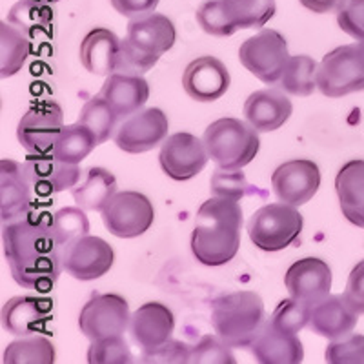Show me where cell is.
I'll use <instances>...</instances> for the list:
<instances>
[{
  "mask_svg": "<svg viewBox=\"0 0 364 364\" xmlns=\"http://www.w3.org/2000/svg\"><path fill=\"white\" fill-rule=\"evenodd\" d=\"M29 55V38L9 22L0 24V73L13 77L22 70Z\"/></svg>",
  "mask_w": 364,
  "mask_h": 364,
  "instance_id": "32",
  "label": "cell"
},
{
  "mask_svg": "<svg viewBox=\"0 0 364 364\" xmlns=\"http://www.w3.org/2000/svg\"><path fill=\"white\" fill-rule=\"evenodd\" d=\"M115 253L100 237L84 235L75 239L64 250L63 266L71 277L79 281H95L112 269Z\"/></svg>",
  "mask_w": 364,
  "mask_h": 364,
  "instance_id": "14",
  "label": "cell"
},
{
  "mask_svg": "<svg viewBox=\"0 0 364 364\" xmlns=\"http://www.w3.org/2000/svg\"><path fill=\"white\" fill-rule=\"evenodd\" d=\"M71 193L82 210L102 211L117 193V178L104 168H90L84 181L79 182Z\"/></svg>",
  "mask_w": 364,
  "mask_h": 364,
  "instance_id": "28",
  "label": "cell"
},
{
  "mask_svg": "<svg viewBox=\"0 0 364 364\" xmlns=\"http://www.w3.org/2000/svg\"><path fill=\"white\" fill-rule=\"evenodd\" d=\"M79 122L86 126L95 135L99 144H104L112 136H115L113 133H115L117 122H119V115L109 106L108 100L104 99V97L97 95L86 100V104L80 109Z\"/></svg>",
  "mask_w": 364,
  "mask_h": 364,
  "instance_id": "34",
  "label": "cell"
},
{
  "mask_svg": "<svg viewBox=\"0 0 364 364\" xmlns=\"http://www.w3.org/2000/svg\"><path fill=\"white\" fill-rule=\"evenodd\" d=\"M279 86L284 93L295 97L311 95L317 87V63L308 55L290 57Z\"/></svg>",
  "mask_w": 364,
  "mask_h": 364,
  "instance_id": "33",
  "label": "cell"
},
{
  "mask_svg": "<svg viewBox=\"0 0 364 364\" xmlns=\"http://www.w3.org/2000/svg\"><path fill=\"white\" fill-rule=\"evenodd\" d=\"M208 155L224 170H242L255 159L261 148L257 129L239 119H219L204 132Z\"/></svg>",
  "mask_w": 364,
  "mask_h": 364,
  "instance_id": "5",
  "label": "cell"
},
{
  "mask_svg": "<svg viewBox=\"0 0 364 364\" xmlns=\"http://www.w3.org/2000/svg\"><path fill=\"white\" fill-rule=\"evenodd\" d=\"M299 2L314 13H339L348 0H299Z\"/></svg>",
  "mask_w": 364,
  "mask_h": 364,
  "instance_id": "46",
  "label": "cell"
},
{
  "mask_svg": "<svg viewBox=\"0 0 364 364\" xmlns=\"http://www.w3.org/2000/svg\"><path fill=\"white\" fill-rule=\"evenodd\" d=\"M357 317L359 314L348 304L344 295H328L311 310L310 328L317 336L337 341L352 333Z\"/></svg>",
  "mask_w": 364,
  "mask_h": 364,
  "instance_id": "23",
  "label": "cell"
},
{
  "mask_svg": "<svg viewBox=\"0 0 364 364\" xmlns=\"http://www.w3.org/2000/svg\"><path fill=\"white\" fill-rule=\"evenodd\" d=\"M359 50H360V53H363V58H364V38L363 41H359Z\"/></svg>",
  "mask_w": 364,
  "mask_h": 364,
  "instance_id": "48",
  "label": "cell"
},
{
  "mask_svg": "<svg viewBox=\"0 0 364 364\" xmlns=\"http://www.w3.org/2000/svg\"><path fill=\"white\" fill-rule=\"evenodd\" d=\"M191 360V348L178 341H170L164 346H161L155 352L142 353L141 363H154V364H184Z\"/></svg>",
  "mask_w": 364,
  "mask_h": 364,
  "instance_id": "43",
  "label": "cell"
},
{
  "mask_svg": "<svg viewBox=\"0 0 364 364\" xmlns=\"http://www.w3.org/2000/svg\"><path fill=\"white\" fill-rule=\"evenodd\" d=\"M310 318L311 308L290 297L275 308V311L269 317V323L279 330L288 331V333H299L302 328L310 324Z\"/></svg>",
  "mask_w": 364,
  "mask_h": 364,
  "instance_id": "36",
  "label": "cell"
},
{
  "mask_svg": "<svg viewBox=\"0 0 364 364\" xmlns=\"http://www.w3.org/2000/svg\"><path fill=\"white\" fill-rule=\"evenodd\" d=\"M97 144L99 142H97L95 135L86 126L80 124V122L68 124L64 126L60 135H58L57 144H55L51 155H55L60 161L70 162V164H79L95 149Z\"/></svg>",
  "mask_w": 364,
  "mask_h": 364,
  "instance_id": "31",
  "label": "cell"
},
{
  "mask_svg": "<svg viewBox=\"0 0 364 364\" xmlns=\"http://www.w3.org/2000/svg\"><path fill=\"white\" fill-rule=\"evenodd\" d=\"M53 318V301L48 297H13L2 306V326L13 336L24 337L44 331Z\"/></svg>",
  "mask_w": 364,
  "mask_h": 364,
  "instance_id": "20",
  "label": "cell"
},
{
  "mask_svg": "<svg viewBox=\"0 0 364 364\" xmlns=\"http://www.w3.org/2000/svg\"><path fill=\"white\" fill-rule=\"evenodd\" d=\"M53 226L64 246H68L79 237L87 235V232H90V220H87L86 213L80 206H66L63 210L55 211Z\"/></svg>",
  "mask_w": 364,
  "mask_h": 364,
  "instance_id": "37",
  "label": "cell"
},
{
  "mask_svg": "<svg viewBox=\"0 0 364 364\" xmlns=\"http://www.w3.org/2000/svg\"><path fill=\"white\" fill-rule=\"evenodd\" d=\"M252 353L261 364H301L304 359V348L297 333L279 330L269 321L253 341Z\"/></svg>",
  "mask_w": 364,
  "mask_h": 364,
  "instance_id": "24",
  "label": "cell"
},
{
  "mask_svg": "<svg viewBox=\"0 0 364 364\" xmlns=\"http://www.w3.org/2000/svg\"><path fill=\"white\" fill-rule=\"evenodd\" d=\"M337 24L350 37L364 38V0H348L346 6L337 13Z\"/></svg>",
  "mask_w": 364,
  "mask_h": 364,
  "instance_id": "42",
  "label": "cell"
},
{
  "mask_svg": "<svg viewBox=\"0 0 364 364\" xmlns=\"http://www.w3.org/2000/svg\"><path fill=\"white\" fill-rule=\"evenodd\" d=\"M132 360V350L122 337L91 341V346L87 350V363L90 364H129Z\"/></svg>",
  "mask_w": 364,
  "mask_h": 364,
  "instance_id": "38",
  "label": "cell"
},
{
  "mask_svg": "<svg viewBox=\"0 0 364 364\" xmlns=\"http://www.w3.org/2000/svg\"><path fill=\"white\" fill-rule=\"evenodd\" d=\"M120 53V38L106 28L91 29L80 44V63L93 75L115 73Z\"/></svg>",
  "mask_w": 364,
  "mask_h": 364,
  "instance_id": "26",
  "label": "cell"
},
{
  "mask_svg": "<svg viewBox=\"0 0 364 364\" xmlns=\"http://www.w3.org/2000/svg\"><path fill=\"white\" fill-rule=\"evenodd\" d=\"M317 87L324 97L339 99L364 90V58L357 44L339 46L317 66Z\"/></svg>",
  "mask_w": 364,
  "mask_h": 364,
  "instance_id": "7",
  "label": "cell"
},
{
  "mask_svg": "<svg viewBox=\"0 0 364 364\" xmlns=\"http://www.w3.org/2000/svg\"><path fill=\"white\" fill-rule=\"evenodd\" d=\"M336 190L344 217L364 228V161H350L336 177Z\"/></svg>",
  "mask_w": 364,
  "mask_h": 364,
  "instance_id": "27",
  "label": "cell"
},
{
  "mask_svg": "<svg viewBox=\"0 0 364 364\" xmlns=\"http://www.w3.org/2000/svg\"><path fill=\"white\" fill-rule=\"evenodd\" d=\"M230 71L215 57L195 58L182 75L184 91L199 102H213L220 99L230 87Z\"/></svg>",
  "mask_w": 364,
  "mask_h": 364,
  "instance_id": "19",
  "label": "cell"
},
{
  "mask_svg": "<svg viewBox=\"0 0 364 364\" xmlns=\"http://www.w3.org/2000/svg\"><path fill=\"white\" fill-rule=\"evenodd\" d=\"M326 363L330 364H364V336H346L331 341L326 348Z\"/></svg>",
  "mask_w": 364,
  "mask_h": 364,
  "instance_id": "41",
  "label": "cell"
},
{
  "mask_svg": "<svg viewBox=\"0 0 364 364\" xmlns=\"http://www.w3.org/2000/svg\"><path fill=\"white\" fill-rule=\"evenodd\" d=\"M284 284L291 299L314 310L318 302L330 295L331 269L323 259L304 257L288 268Z\"/></svg>",
  "mask_w": 364,
  "mask_h": 364,
  "instance_id": "15",
  "label": "cell"
},
{
  "mask_svg": "<svg viewBox=\"0 0 364 364\" xmlns=\"http://www.w3.org/2000/svg\"><path fill=\"white\" fill-rule=\"evenodd\" d=\"M211 193L223 199L240 200L250 191V184L242 170H224L219 168L211 175Z\"/></svg>",
  "mask_w": 364,
  "mask_h": 364,
  "instance_id": "39",
  "label": "cell"
},
{
  "mask_svg": "<svg viewBox=\"0 0 364 364\" xmlns=\"http://www.w3.org/2000/svg\"><path fill=\"white\" fill-rule=\"evenodd\" d=\"M223 339L204 336L191 348V360L195 364H235V357Z\"/></svg>",
  "mask_w": 364,
  "mask_h": 364,
  "instance_id": "40",
  "label": "cell"
},
{
  "mask_svg": "<svg viewBox=\"0 0 364 364\" xmlns=\"http://www.w3.org/2000/svg\"><path fill=\"white\" fill-rule=\"evenodd\" d=\"M2 246L11 277L28 290L50 291L60 272L66 246L58 239L53 215L28 211L2 224Z\"/></svg>",
  "mask_w": 364,
  "mask_h": 364,
  "instance_id": "1",
  "label": "cell"
},
{
  "mask_svg": "<svg viewBox=\"0 0 364 364\" xmlns=\"http://www.w3.org/2000/svg\"><path fill=\"white\" fill-rule=\"evenodd\" d=\"M173 311L162 302H146L129 318V333L142 353H149L171 341Z\"/></svg>",
  "mask_w": 364,
  "mask_h": 364,
  "instance_id": "17",
  "label": "cell"
},
{
  "mask_svg": "<svg viewBox=\"0 0 364 364\" xmlns=\"http://www.w3.org/2000/svg\"><path fill=\"white\" fill-rule=\"evenodd\" d=\"M242 210L239 200L215 197L197 211L191 252L204 266H223L237 255L240 246Z\"/></svg>",
  "mask_w": 364,
  "mask_h": 364,
  "instance_id": "2",
  "label": "cell"
},
{
  "mask_svg": "<svg viewBox=\"0 0 364 364\" xmlns=\"http://www.w3.org/2000/svg\"><path fill=\"white\" fill-rule=\"evenodd\" d=\"M112 6L120 15L136 18L154 13V9L159 6V0H112Z\"/></svg>",
  "mask_w": 364,
  "mask_h": 364,
  "instance_id": "45",
  "label": "cell"
},
{
  "mask_svg": "<svg viewBox=\"0 0 364 364\" xmlns=\"http://www.w3.org/2000/svg\"><path fill=\"white\" fill-rule=\"evenodd\" d=\"M348 304L357 311L364 314V259L353 266L350 272V277L346 282V290H344Z\"/></svg>",
  "mask_w": 364,
  "mask_h": 364,
  "instance_id": "44",
  "label": "cell"
},
{
  "mask_svg": "<svg viewBox=\"0 0 364 364\" xmlns=\"http://www.w3.org/2000/svg\"><path fill=\"white\" fill-rule=\"evenodd\" d=\"M211 324L232 348H248L266 324L264 302L255 291H233L211 304Z\"/></svg>",
  "mask_w": 364,
  "mask_h": 364,
  "instance_id": "4",
  "label": "cell"
},
{
  "mask_svg": "<svg viewBox=\"0 0 364 364\" xmlns=\"http://www.w3.org/2000/svg\"><path fill=\"white\" fill-rule=\"evenodd\" d=\"M24 166L35 191L42 197L64 190H73L80 182V175H82L79 164H70V162L60 161L51 154H29L26 157Z\"/></svg>",
  "mask_w": 364,
  "mask_h": 364,
  "instance_id": "18",
  "label": "cell"
},
{
  "mask_svg": "<svg viewBox=\"0 0 364 364\" xmlns=\"http://www.w3.org/2000/svg\"><path fill=\"white\" fill-rule=\"evenodd\" d=\"M35 2H44V4H55L58 0H35Z\"/></svg>",
  "mask_w": 364,
  "mask_h": 364,
  "instance_id": "47",
  "label": "cell"
},
{
  "mask_svg": "<svg viewBox=\"0 0 364 364\" xmlns=\"http://www.w3.org/2000/svg\"><path fill=\"white\" fill-rule=\"evenodd\" d=\"M55 346L48 337L24 336L13 341L4 352V364H53Z\"/></svg>",
  "mask_w": 364,
  "mask_h": 364,
  "instance_id": "35",
  "label": "cell"
},
{
  "mask_svg": "<svg viewBox=\"0 0 364 364\" xmlns=\"http://www.w3.org/2000/svg\"><path fill=\"white\" fill-rule=\"evenodd\" d=\"M208 159V149L204 141L191 133H175L162 142L159 162L166 175L173 181L184 182L193 178L204 170Z\"/></svg>",
  "mask_w": 364,
  "mask_h": 364,
  "instance_id": "13",
  "label": "cell"
},
{
  "mask_svg": "<svg viewBox=\"0 0 364 364\" xmlns=\"http://www.w3.org/2000/svg\"><path fill=\"white\" fill-rule=\"evenodd\" d=\"M99 95L108 100L119 119L124 120L144 108L149 99V86L142 77L136 75L112 73Z\"/></svg>",
  "mask_w": 364,
  "mask_h": 364,
  "instance_id": "25",
  "label": "cell"
},
{
  "mask_svg": "<svg viewBox=\"0 0 364 364\" xmlns=\"http://www.w3.org/2000/svg\"><path fill=\"white\" fill-rule=\"evenodd\" d=\"M175 38L177 31L173 22L162 13H148L132 18L128 24V37L120 41L115 73L142 77L157 64L166 51L173 48Z\"/></svg>",
  "mask_w": 364,
  "mask_h": 364,
  "instance_id": "3",
  "label": "cell"
},
{
  "mask_svg": "<svg viewBox=\"0 0 364 364\" xmlns=\"http://www.w3.org/2000/svg\"><path fill=\"white\" fill-rule=\"evenodd\" d=\"M239 58L250 73L255 75L261 82L273 86L279 84L290 60L288 42L275 29H262L261 33L240 46Z\"/></svg>",
  "mask_w": 364,
  "mask_h": 364,
  "instance_id": "8",
  "label": "cell"
},
{
  "mask_svg": "<svg viewBox=\"0 0 364 364\" xmlns=\"http://www.w3.org/2000/svg\"><path fill=\"white\" fill-rule=\"evenodd\" d=\"M8 22L21 29L28 38H41L50 33L53 24V9L44 2L21 0L9 9Z\"/></svg>",
  "mask_w": 364,
  "mask_h": 364,
  "instance_id": "30",
  "label": "cell"
},
{
  "mask_svg": "<svg viewBox=\"0 0 364 364\" xmlns=\"http://www.w3.org/2000/svg\"><path fill=\"white\" fill-rule=\"evenodd\" d=\"M291 100L279 90H259L248 97L245 117L259 133H269L286 124L291 117Z\"/></svg>",
  "mask_w": 364,
  "mask_h": 364,
  "instance_id": "22",
  "label": "cell"
},
{
  "mask_svg": "<svg viewBox=\"0 0 364 364\" xmlns=\"http://www.w3.org/2000/svg\"><path fill=\"white\" fill-rule=\"evenodd\" d=\"M31 206V181L21 162L0 161V217L2 224L26 215Z\"/></svg>",
  "mask_w": 364,
  "mask_h": 364,
  "instance_id": "21",
  "label": "cell"
},
{
  "mask_svg": "<svg viewBox=\"0 0 364 364\" xmlns=\"http://www.w3.org/2000/svg\"><path fill=\"white\" fill-rule=\"evenodd\" d=\"M304 219L288 203L266 204L257 210L248 223V235L262 252H281L299 239Z\"/></svg>",
  "mask_w": 364,
  "mask_h": 364,
  "instance_id": "6",
  "label": "cell"
},
{
  "mask_svg": "<svg viewBox=\"0 0 364 364\" xmlns=\"http://www.w3.org/2000/svg\"><path fill=\"white\" fill-rule=\"evenodd\" d=\"M155 210L151 200L139 191H119L102 210L104 226L120 239H135L151 228Z\"/></svg>",
  "mask_w": 364,
  "mask_h": 364,
  "instance_id": "10",
  "label": "cell"
},
{
  "mask_svg": "<svg viewBox=\"0 0 364 364\" xmlns=\"http://www.w3.org/2000/svg\"><path fill=\"white\" fill-rule=\"evenodd\" d=\"M64 128L63 108L51 100L35 102L17 126V139L31 155H48L53 151Z\"/></svg>",
  "mask_w": 364,
  "mask_h": 364,
  "instance_id": "11",
  "label": "cell"
},
{
  "mask_svg": "<svg viewBox=\"0 0 364 364\" xmlns=\"http://www.w3.org/2000/svg\"><path fill=\"white\" fill-rule=\"evenodd\" d=\"M129 306L117 294H93L79 315V328L90 341L122 337L129 324Z\"/></svg>",
  "mask_w": 364,
  "mask_h": 364,
  "instance_id": "9",
  "label": "cell"
},
{
  "mask_svg": "<svg viewBox=\"0 0 364 364\" xmlns=\"http://www.w3.org/2000/svg\"><path fill=\"white\" fill-rule=\"evenodd\" d=\"M272 186L282 203L302 206L317 193L321 186V171L318 166L308 159L288 161L273 171Z\"/></svg>",
  "mask_w": 364,
  "mask_h": 364,
  "instance_id": "16",
  "label": "cell"
},
{
  "mask_svg": "<svg viewBox=\"0 0 364 364\" xmlns=\"http://www.w3.org/2000/svg\"><path fill=\"white\" fill-rule=\"evenodd\" d=\"M233 31L262 28L275 15V0H217Z\"/></svg>",
  "mask_w": 364,
  "mask_h": 364,
  "instance_id": "29",
  "label": "cell"
},
{
  "mask_svg": "<svg viewBox=\"0 0 364 364\" xmlns=\"http://www.w3.org/2000/svg\"><path fill=\"white\" fill-rule=\"evenodd\" d=\"M168 129L170 122L162 109H141L120 122L115 132V144L126 154H144L168 139Z\"/></svg>",
  "mask_w": 364,
  "mask_h": 364,
  "instance_id": "12",
  "label": "cell"
}]
</instances>
